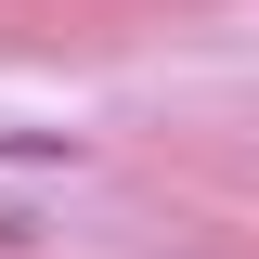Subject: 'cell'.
I'll list each match as a JSON object with an SVG mask.
<instances>
[{"mask_svg": "<svg viewBox=\"0 0 259 259\" xmlns=\"http://www.w3.org/2000/svg\"><path fill=\"white\" fill-rule=\"evenodd\" d=\"M13 246H39V221H26V207H0V259H13Z\"/></svg>", "mask_w": 259, "mask_h": 259, "instance_id": "6da1fadb", "label": "cell"}]
</instances>
